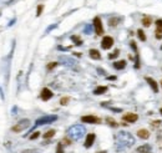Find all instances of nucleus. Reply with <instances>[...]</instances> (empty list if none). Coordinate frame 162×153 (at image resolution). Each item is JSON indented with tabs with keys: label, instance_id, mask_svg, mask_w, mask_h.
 I'll return each instance as SVG.
<instances>
[{
	"label": "nucleus",
	"instance_id": "obj_1",
	"mask_svg": "<svg viewBox=\"0 0 162 153\" xmlns=\"http://www.w3.org/2000/svg\"><path fill=\"white\" fill-rule=\"evenodd\" d=\"M135 144V138L130 132L121 131L115 136V148L117 152H122Z\"/></svg>",
	"mask_w": 162,
	"mask_h": 153
},
{
	"label": "nucleus",
	"instance_id": "obj_2",
	"mask_svg": "<svg viewBox=\"0 0 162 153\" xmlns=\"http://www.w3.org/2000/svg\"><path fill=\"white\" fill-rule=\"evenodd\" d=\"M86 133L85 127L82 125H74L71 126L69 130H68V136L70 139H74V141H79L84 137V134Z\"/></svg>",
	"mask_w": 162,
	"mask_h": 153
},
{
	"label": "nucleus",
	"instance_id": "obj_3",
	"mask_svg": "<svg viewBox=\"0 0 162 153\" xmlns=\"http://www.w3.org/2000/svg\"><path fill=\"white\" fill-rule=\"evenodd\" d=\"M57 120V116L56 115H49V116H43V117H40L36 120L35 122V127L38 126H43V125H47V123H52L54 121Z\"/></svg>",
	"mask_w": 162,
	"mask_h": 153
},
{
	"label": "nucleus",
	"instance_id": "obj_4",
	"mask_svg": "<svg viewBox=\"0 0 162 153\" xmlns=\"http://www.w3.org/2000/svg\"><path fill=\"white\" fill-rule=\"evenodd\" d=\"M29 126H30V120L24 118V120H21V121L17 122L15 126H13V128H11V130H13V132L19 133V132H23L24 130H26V128H29Z\"/></svg>",
	"mask_w": 162,
	"mask_h": 153
},
{
	"label": "nucleus",
	"instance_id": "obj_5",
	"mask_svg": "<svg viewBox=\"0 0 162 153\" xmlns=\"http://www.w3.org/2000/svg\"><path fill=\"white\" fill-rule=\"evenodd\" d=\"M60 61L65 65V66H68L70 67V69H73V70H79V66H77V62L74 60V59H71L69 56H60Z\"/></svg>",
	"mask_w": 162,
	"mask_h": 153
},
{
	"label": "nucleus",
	"instance_id": "obj_6",
	"mask_svg": "<svg viewBox=\"0 0 162 153\" xmlns=\"http://www.w3.org/2000/svg\"><path fill=\"white\" fill-rule=\"evenodd\" d=\"M94 29H95V33L96 35H102L104 34V26H102V21L99 16L94 17Z\"/></svg>",
	"mask_w": 162,
	"mask_h": 153
},
{
	"label": "nucleus",
	"instance_id": "obj_7",
	"mask_svg": "<svg viewBox=\"0 0 162 153\" xmlns=\"http://www.w3.org/2000/svg\"><path fill=\"white\" fill-rule=\"evenodd\" d=\"M81 122L82 123H90V125H97L101 122V120L96 116H92V115H89V116H82L81 117Z\"/></svg>",
	"mask_w": 162,
	"mask_h": 153
},
{
	"label": "nucleus",
	"instance_id": "obj_8",
	"mask_svg": "<svg viewBox=\"0 0 162 153\" xmlns=\"http://www.w3.org/2000/svg\"><path fill=\"white\" fill-rule=\"evenodd\" d=\"M112 45H113V39L111 36H104L102 41H101V47L104 50H109V49L112 47Z\"/></svg>",
	"mask_w": 162,
	"mask_h": 153
},
{
	"label": "nucleus",
	"instance_id": "obj_9",
	"mask_svg": "<svg viewBox=\"0 0 162 153\" xmlns=\"http://www.w3.org/2000/svg\"><path fill=\"white\" fill-rule=\"evenodd\" d=\"M52 96H54V94H52V91L50 88L45 87V88L41 90L40 97H41V100H43V101H49L50 99H52Z\"/></svg>",
	"mask_w": 162,
	"mask_h": 153
},
{
	"label": "nucleus",
	"instance_id": "obj_10",
	"mask_svg": "<svg viewBox=\"0 0 162 153\" xmlns=\"http://www.w3.org/2000/svg\"><path fill=\"white\" fill-rule=\"evenodd\" d=\"M122 120L126 121V122H129V123H134V122H136L137 120H139V115L129 112V113H126V115L122 116Z\"/></svg>",
	"mask_w": 162,
	"mask_h": 153
},
{
	"label": "nucleus",
	"instance_id": "obj_11",
	"mask_svg": "<svg viewBox=\"0 0 162 153\" xmlns=\"http://www.w3.org/2000/svg\"><path fill=\"white\" fill-rule=\"evenodd\" d=\"M95 138H96L95 133H89V134H87V136H86V139H85V143H84V146H85V148H90V147H91V146L94 144Z\"/></svg>",
	"mask_w": 162,
	"mask_h": 153
},
{
	"label": "nucleus",
	"instance_id": "obj_12",
	"mask_svg": "<svg viewBox=\"0 0 162 153\" xmlns=\"http://www.w3.org/2000/svg\"><path fill=\"white\" fill-rule=\"evenodd\" d=\"M146 82H148L150 87L152 88V91L155 94L158 92V85H157V82H156V80H153L152 77H146Z\"/></svg>",
	"mask_w": 162,
	"mask_h": 153
},
{
	"label": "nucleus",
	"instance_id": "obj_13",
	"mask_svg": "<svg viewBox=\"0 0 162 153\" xmlns=\"http://www.w3.org/2000/svg\"><path fill=\"white\" fill-rule=\"evenodd\" d=\"M136 152L137 153H152V148L150 144H142L140 147H137Z\"/></svg>",
	"mask_w": 162,
	"mask_h": 153
},
{
	"label": "nucleus",
	"instance_id": "obj_14",
	"mask_svg": "<svg viewBox=\"0 0 162 153\" xmlns=\"http://www.w3.org/2000/svg\"><path fill=\"white\" fill-rule=\"evenodd\" d=\"M137 137L141 138V139H147L150 137V132L146 130V128H141V130L137 131Z\"/></svg>",
	"mask_w": 162,
	"mask_h": 153
},
{
	"label": "nucleus",
	"instance_id": "obj_15",
	"mask_svg": "<svg viewBox=\"0 0 162 153\" xmlns=\"http://www.w3.org/2000/svg\"><path fill=\"white\" fill-rule=\"evenodd\" d=\"M89 55H90V57L94 59V60H100L101 59V54L99 50H96V49H91V50L89 51Z\"/></svg>",
	"mask_w": 162,
	"mask_h": 153
},
{
	"label": "nucleus",
	"instance_id": "obj_16",
	"mask_svg": "<svg viewBox=\"0 0 162 153\" xmlns=\"http://www.w3.org/2000/svg\"><path fill=\"white\" fill-rule=\"evenodd\" d=\"M113 67H115L116 70H123L126 67V61L125 60L116 61V62H113Z\"/></svg>",
	"mask_w": 162,
	"mask_h": 153
},
{
	"label": "nucleus",
	"instance_id": "obj_17",
	"mask_svg": "<svg viewBox=\"0 0 162 153\" xmlns=\"http://www.w3.org/2000/svg\"><path fill=\"white\" fill-rule=\"evenodd\" d=\"M107 92V86H99L94 90V95H104Z\"/></svg>",
	"mask_w": 162,
	"mask_h": 153
},
{
	"label": "nucleus",
	"instance_id": "obj_18",
	"mask_svg": "<svg viewBox=\"0 0 162 153\" xmlns=\"http://www.w3.org/2000/svg\"><path fill=\"white\" fill-rule=\"evenodd\" d=\"M55 133H56V131L55 130H49V131H47V132H45L44 133V138L45 139H50L51 137H54V136H55Z\"/></svg>",
	"mask_w": 162,
	"mask_h": 153
},
{
	"label": "nucleus",
	"instance_id": "obj_19",
	"mask_svg": "<svg viewBox=\"0 0 162 153\" xmlns=\"http://www.w3.org/2000/svg\"><path fill=\"white\" fill-rule=\"evenodd\" d=\"M151 22H152V20H151V17H150V16H143L142 17V25L143 26L148 28L150 25H151Z\"/></svg>",
	"mask_w": 162,
	"mask_h": 153
},
{
	"label": "nucleus",
	"instance_id": "obj_20",
	"mask_svg": "<svg viewBox=\"0 0 162 153\" xmlns=\"http://www.w3.org/2000/svg\"><path fill=\"white\" fill-rule=\"evenodd\" d=\"M71 40L74 41V44H75L76 46H80V45H82V40L79 38V36L73 35V36H71Z\"/></svg>",
	"mask_w": 162,
	"mask_h": 153
},
{
	"label": "nucleus",
	"instance_id": "obj_21",
	"mask_svg": "<svg viewBox=\"0 0 162 153\" xmlns=\"http://www.w3.org/2000/svg\"><path fill=\"white\" fill-rule=\"evenodd\" d=\"M106 123H109V126H111V127H117L118 126L117 122L111 117H106Z\"/></svg>",
	"mask_w": 162,
	"mask_h": 153
},
{
	"label": "nucleus",
	"instance_id": "obj_22",
	"mask_svg": "<svg viewBox=\"0 0 162 153\" xmlns=\"http://www.w3.org/2000/svg\"><path fill=\"white\" fill-rule=\"evenodd\" d=\"M137 35H139V39H140L141 41H146V35H145V33H143L142 29L137 30Z\"/></svg>",
	"mask_w": 162,
	"mask_h": 153
},
{
	"label": "nucleus",
	"instance_id": "obj_23",
	"mask_svg": "<svg viewBox=\"0 0 162 153\" xmlns=\"http://www.w3.org/2000/svg\"><path fill=\"white\" fill-rule=\"evenodd\" d=\"M118 21H120V19H117V17H111V19L109 20V25H110L111 28H113V26L117 25Z\"/></svg>",
	"mask_w": 162,
	"mask_h": 153
},
{
	"label": "nucleus",
	"instance_id": "obj_24",
	"mask_svg": "<svg viewBox=\"0 0 162 153\" xmlns=\"http://www.w3.org/2000/svg\"><path fill=\"white\" fill-rule=\"evenodd\" d=\"M156 30H160V31H162V19L156 20Z\"/></svg>",
	"mask_w": 162,
	"mask_h": 153
},
{
	"label": "nucleus",
	"instance_id": "obj_25",
	"mask_svg": "<svg viewBox=\"0 0 162 153\" xmlns=\"http://www.w3.org/2000/svg\"><path fill=\"white\" fill-rule=\"evenodd\" d=\"M57 66V62H49V64H47V66H46V69L47 70H52V69H55V67Z\"/></svg>",
	"mask_w": 162,
	"mask_h": 153
},
{
	"label": "nucleus",
	"instance_id": "obj_26",
	"mask_svg": "<svg viewBox=\"0 0 162 153\" xmlns=\"http://www.w3.org/2000/svg\"><path fill=\"white\" fill-rule=\"evenodd\" d=\"M92 28H94V26H91V25H86L85 29H84V33H85V34H91Z\"/></svg>",
	"mask_w": 162,
	"mask_h": 153
},
{
	"label": "nucleus",
	"instance_id": "obj_27",
	"mask_svg": "<svg viewBox=\"0 0 162 153\" xmlns=\"http://www.w3.org/2000/svg\"><path fill=\"white\" fill-rule=\"evenodd\" d=\"M69 101H70V99H69V97H62V99L60 100V103H61L62 106H66Z\"/></svg>",
	"mask_w": 162,
	"mask_h": 153
},
{
	"label": "nucleus",
	"instance_id": "obj_28",
	"mask_svg": "<svg viewBox=\"0 0 162 153\" xmlns=\"http://www.w3.org/2000/svg\"><path fill=\"white\" fill-rule=\"evenodd\" d=\"M155 38L161 40L162 39V31H160V30H155Z\"/></svg>",
	"mask_w": 162,
	"mask_h": 153
},
{
	"label": "nucleus",
	"instance_id": "obj_29",
	"mask_svg": "<svg viewBox=\"0 0 162 153\" xmlns=\"http://www.w3.org/2000/svg\"><path fill=\"white\" fill-rule=\"evenodd\" d=\"M56 153H64L62 143H57V146H56Z\"/></svg>",
	"mask_w": 162,
	"mask_h": 153
},
{
	"label": "nucleus",
	"instance_id": "obj_30",
	"mask_svg": "<svg viewBox=\"0 0 162 153\" xmlns=\"http://www.w3.org/2000/svg\"><path fill=\"white\" fill-rule=\"evenodd\" d=\"M43 9H44V5L40 4L39 7H38V10H36V16H40V15H41V11H43Z\"/></svg>",
	"mask_w": 162,
	"mask_h": 153
},
{
	"label": "nucleus",
	"instance_id": "obj_31",
	"mask_svg": "<svg viewBox=\"0 0 162 153\" xmlns=\"http://www.w3.org/2000/svg\"><path fill=\"white\" fill-rule=\"evenodd\" d=\"M118 52H120L118 50H115L112 54H110V55H109V59H115V57H117V56H118Z\"/></svg>",
	"mask_w": 162,
	"mask_h": 153
},
{
	"label": "nucleus",
	"instance_id": "obj_32",
	"mask_svg": "<svg viewBox=\"0 0 162 153\" xmlns=\"http://www.w3.org/2000/svg\"><path fill=\"white\" fill-rule=\"evenodd\" d=\"M40 136V132H33V134H31V136H30V139H36L38 137Z\"/></svg>",
	"mask_w": 162,
	"mask_h": 153
},
{
	"label": "nucleus",
	"instance_id": "obj_33",
	"mask_svg": "<svg viewBox=\"0 0 162 153\" xmlns=\"http://www.w3.org/2000/svg\"><path fill=\"white\" fill-rule=\"evenodd\" d=\"M130 45H131V47H132V50L137 54V46H136V42H135V41H131V42H130Z\"/></svg>",
	"mask_w": 162,
	"mask_h": 153
},
{
	"label": "nucleus",
	"instance_id": "obj_34",
	"mask_svg": "<svg viewBox=\"0 0 162 153\" xmlns=\"http://www.w3.org/2000/svg\"><path fill=\"white\" fill-rule=\"evenodd\" d=\"M151 125H152V127H153V128H156V127H160V126H161V121H153Z\"/></svg>",
	"mask_w": 162,
	"mask_h": 153
},
{
	"label": "nucleus",
	"instance_id": "obj_35",
	"mask_svg": "<svg viewBox=\"0 0 162 153\" xmlns=\"http://www.w3.org/2000/svg\"><path fill=\"white\" fill-rule=\"evenodd\" d=\"M23 153H38L36 149H28V151H23Z\"/></svg>",
	"mask_w": 162,
	"mask_h": 153
},
{
	"label": "nucleus",
	"instance_id": "obj_36",
	"mask_svg": "<svg viewBox=\"0 0 162 153\" xmlns=\"http://www.w3.org/2000/svg\"><path fill=\"white\" fill-rule=\"evenodd\" d=\"M57 25H56V24H54V25H51V26H49V28H47V30H46V33H49V31H51V30L52 29H55Z\"/></svg>",
	"mask_w": 162,
	"mask_h": 153
},
{
	"label": "nucleus",
	"instance_id": "obj_37",
	"mask_svg": "<svg viewBox=\"0 0 162 153\" xmlns=\"http://www.w3.org/2000/svg\"><path fill=\"white\" fill-rule=\"evenodd\" d=\"M111 111H116V112H121V108H115V107H110Z\"/></svg>",
	"mask_w": 162,
	"mask_h": 153
},
{
	"label": "nucleus",
	"instance_id": "obj_38",
	"mask_svg": "<svg viewBox=\"0 0 162 153\" xmlns=\"http://www.w3.org/2000/svg\"><path fill=\"white\" fill-rule=\"evenodd\" d=\"M62 142H64V144H70V139L64 138V139H62Z\"/></svg>",
	"mask_w": 162,
	"mask_h": 153
},
{
	"label": "nucleus",
	"instance_id": "obj_39",
	"mask_svg": "<svg viewBox=\"0 0 162 153\" xmlns=\"http://www.w3.org/2000/svg\"><path fill=\"white\" fill-rule=\"evenodd\" d=\"M107 78H109V80H111V81H113V80H116V76H109Z\"/></svg>",
	"mask_w": 162,
	"mask_h": 153
},
{
	"label": "nucleus",
	"instance_id": "obj_40",
	"mask_svg": "<svg viewBox=\"0 0 162 153\" xmlns=\"http://www.w3.org/2000/svg\"><path fill=\"white\" fill-rule=\"evenodd\" d=\"M97 71H99V72L101 73V75H105V73H106V72H105L104 70H101V69H97Z\"/></svg>",
	"mask_w": 162,
	"mask_h": 153
},
{
	"label": "nucleus",
	"instance_id": "obj_41",
	"mask_svg": "<svg viewBox=\"0 0 162 153\" xmlns=\"http://www.w3.org/2000/svg\"><path fill=\"white\" fill-rule=\"evenodd\" d=\"M14 22H15V19H14V20H11V21H10V24H9V26H11V25H13V24H14Z\"/></svg>",
	"mask_w": 162,
	"mask_h": 153
},
{
	"label": "nucleus",
	"instance_id": "obj_42",
	"mask_svg": "<svg viewBox=\"0 0 162 153\" xmlns=\"http://www.w3.org/2000/svg\"><path fill=\"white\" fill-rule=\"evenodd\" d=\"M160 113H161V115H162V108H160Z\"/></svg>",
	"mask_w": 162,
	"mask_h": 153
},
{
	"label": "nucleus",
	"instance_id": "obj_43",
	"mask_svg": "<svg viewBox=\"0 0 162 153\" xmlns=\"http://www.w3.org/2000/svg\"><path fill=\"white\" fill-rule=\"evenodd\" d=\"M99 153H107V152H99Z\"/></svg>",
	"mask_w": 162,
	"mask_h": 153
},
{
	"label": "nucleus",
	"instance_id": "obj_44",
	"mask_svg": "<svg viewBox=\"0 0 162 153\" xmlns=\"http://www.w3.org/2000/svg\"><path fill=\"white\" fill-rule=\"evenodd\" d=\"M161 86H162V81H161Z\"/></svg>",
	"mask_w": 162,
	"mask_h": 153
},
{
	"label": "nucleus",
	"instance_id": "obj_45",
	"mask_svg": "<svg viewBox=\"0 0 162 153\" xmlns=\"http://www.w3.org/2000/svg\"><path fill=\"white\" fill-rule=\"evenodd\" d=\"M161 50H162V46H161Z\"/></svg>",
	"mask_w": 162,
	"mask_h": 153
}]
</instances>
